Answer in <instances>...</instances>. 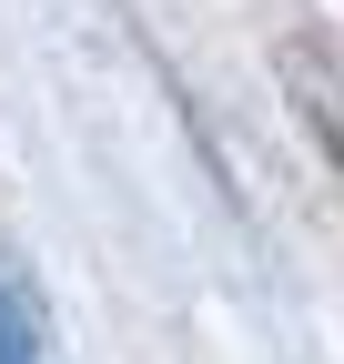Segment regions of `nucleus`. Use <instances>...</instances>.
Returning <instances> with one entry per match:
<instances>
[{
    "label": "nucleus",
    "instance_id": "obj_1",
    "mask_svg": "<svg viewBox=\"0 0 344 364\" xmlns=\"http://www.w3.org/2000/svg\"><path fill=\"white\" fill-rule=\"evenodd\" d=\"M274 71H284V102H294V122L314 132V152L344 172V41H324V31H294L284 51H274Z\"/></svg>",
    "mask_w": 344,
    "mask_h": 364
},
{
    "label": "nucleus",
    "instance_id": "obj_2",
    "mask_svg": "<svg viewBox=\"0 0 344 364\" xmlns=\"http://www.w3.org/2000/svg\"><path fill=\"white\" fill-rule=\"evenodd\" d=\"M0 364H41V324H31V304L0 284Z\"/></svg>",
    "mask_w": 344,
    "mask_h": 364
}]
</instances>
